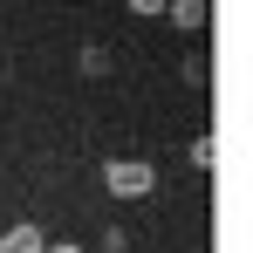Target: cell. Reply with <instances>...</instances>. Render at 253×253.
Segmentation results:
<instances>
[{"instance_id":"1","label":"cell","mask_w":253,"mask_h":253,"mask_svg":"<svg viewBox=\"0 0 253 253\" xmlns=\"http://www.w3.org/2000/svg\"><path fill=\"white\" fill-rule=\"evenodd\" d=\"M103 185H110L117 199H144V192L158 185V171H151V165H137V158H130V165H124V158H117V165L103 171Z\"/></svg>"},{"instance_id":"2","label":"cell","mask_w":253,"mask_h":253,"mask_svg":"<svg viewBox=\"0 0 253 253\" xmlns=\"http://www.w3.org/2000/svg\"><path fill=\"white\" fill-rule=\"evenodd\" d=\"M48 240L42 233H35V226H7V233H0V253H42Z\"/></svg>"},{"instance_id":"3","label":"cell","mask_w":253,"mask_h":253,"mask_svg":"<svg viewBox=\"0 0 253 253\" xmlns=\"http://www.w3.org/2000/svg\"><path fill=\"white\" fill-rule=\"evenodd\" d=\"M165 14L178 28H199V21H206V0H165Z\"/></svg>"},{"instance_id":"4","label":"cell","mask_w":253,"mask_h":253,"mask_svg":"<svg viewBox=\"0 0 253 253\" xmlns=\"http://www.w3.org/2000/svg\"><path fill=\"white\" fill-rule=\"evenodd\" d=\"M130 7H137V14H158V7H165V0H130Z\"/></svg>"},{"instance_id":"5","label":"cell","mask_w":253,"mask_h":253,"mask_svg":"<svg viewBox=\"0 0 253 253\" xmlns=\"http://www.w3.org/2000/svg\"><path fill=\"white\" fill-rule=\"evenodd\" d=\"M42 253H83V247H42Z\"/></svg>"}]
</instances>
